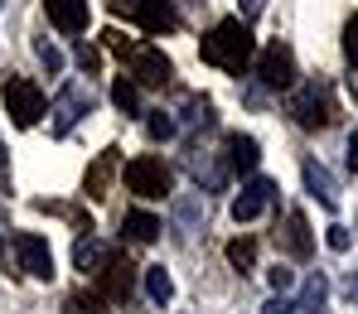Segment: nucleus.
<instances>
[{"label":"nucleus","mask_w":358,"mask_h":314,"mask_svg":"<svg viewBox=\"0 0 358 314\" xmlns=\"http://www.w3.org/2000/svg\"><path fill=\"white\" fill-rule=\"evenodd\" d=\"M199 54H203V63H213V68H223V73H247L252 59H257V39H252L247 20H218V24L203 34Z\"/></svg>","instance_id":"f257e3e1"},{"label":"nucleus","mask_w":358,"mask_h":314,"mask_svg":"<svg viewBox=\"0 0 358 314\" xmlns=\"http://www.w3.org/2000/svg\"><path fill=\"white\" fill-rule=\"evenodd\" d=\"M126 188H131V193H141V198H165V193L175 188V174H170V165H165V160L141 155V160H131V165H126Z\"/></svg>","instance_id":"f03ea898"},{"label":"nucleus","mask_w":358,"mask_h":314,"mask_svg":"<svg viewBox=\"0 0 358 314\" xmlns=\"http://www.w3.org/2000/svg\"><path fill=\"white\" fill-rule=\"evenodd\" d=\"M44 92H39V82H29V77H10L5 82V112H10V121L20 126V130H29V126L44 117Z\"/></svg>","instance_id":"7ed1b4c3"},{"label":"nucleus","mask_w":358,"mask_h":314,"mask_svg":"<svg viewBox=\"0 0 358 314\" xmlns=\"http://www.w3.org/2000/svg\"><path fill=\"white\" fill-rule=\"evenodd\" d=\"M291 117H296L305 130L329 126L334 121V97H329V87H324V82H305L296 92V102H291Z\"/></svg>","instance_id":"20e7f679"},{"label":"nucleus","mask_w":358,"mask_h":314,"mask_svg":"<svg viewBox=\"0 0 358 314\" xmlns=\"http://www.w3.org/2000/svg\"><path fill=\"white\" fill-rule=\"evenodd\" d=\"M131 290H136V266H131L126 256H107V266L97 271V295H102V305H126Z\"/></svg>","instance_id":"39448f33"},{"label":"nucleus","mask_w":358,"mask_h":314,"mask_svg":"<svg viewBox=\"0 0 358 314\" xmlns=\"http://www.w3.org/2000/svg\"><path fill=\"white\" fill-rule=\"evenodd\" d=\"M126 59H131V82H136V87H165V82L175 77V63L165 59L160 49H145V44H136Z\"/></svg>","instance_id":"423d86ee"},{"label":"nucleus","mask_w":358,"mask_h":314,"mask_svg":"<svg viewBox=\"0 0 358 314\" xmlns=\"http://www.w3.org/2000/svg\"><path fill=\"white\" fill-rule=\"evenodd\" d=\"M257 77L266 82V87H296V54H291V44H266L262 49V59H257Z\"/></svg>","instance_id":"0eeeda50"},{"label":"nucleus","mask_w":358,"mask_h":314,"mask_svg":"<svg viewBox=\"0 0 358 314\" xmlns=\"http://www.w3.org/2000/svg\"><path fill=\"white\" fill-rule=\"evenodd\" d=\"M49 112H54V135H68L73 126H78L83 117H87V112H92V87H87V82H73V87L63 92L59 102L49 107Z\"/></svg>","instance_id":"6e6552de"},{"label":"nucleus","mask_w":358,"mask_h":314,"mask_svg":"<svg viewBox=\"0 0 358 314\" xmlns=\"http://www.w3.org/2000/svg\"><path fill=\"white\" fill-rule=\"evenodd\" d=\"M10 242H15V256H20V271H29V276H39V281L54 276V251H49V242H44L39 232H15Z\"/></svg>","instance_id":"1a4fd4ad"},{"label":"nucleus","mask_w":358,"mask_h":314,"mask_svg":"<svg viewBox=\"0 0 358 314\" xmlns=\"http://www.w3.org/2000/svg\"><path fill=\"white\" fill-rule=\"evenodd\" d=\"M145 34H175L179 29V10L175 0H136V15H131Z\"/></svg>","instance_id":"9d476101"},{"label":"nucleus","mask_w":358,"mask_h":314,"mask_svg":"<svg viewBox=\"0 0 358 314\" xmlns=\"http://www.w3.org/2000/svg\"><path fill=\"white\" fill-rule=\"evenodd\" d=\"M271 198H276V184H271V179H262V174H257V179H247V184H242V193L233 198V218H238V223L262 218Z\"/></svg>","instance_id":"9b49d317"},{"label":"nucleus","mask_w":358,"mask_h":314,"mask_svg":"<svg viewBox=\"0 0 358 314\" xmlns=\"http://www.w3.org/2000/svg\"><path fill=\"white\" fill-rule=\"evenodd\" d=\"M49 10V24L63 34H83L87 29V0H44Z\"/></svg>","instance_id":"f8f14e48"},{"label":"nucleus","mask_w":358,"mask_h":314,"mask_svg":"<svg viewBox=\"0 0 358 314\" xmlns=\"http://www.w3.org/2000/svg\"><path fill=\"white\" fill-rule=\"evenodd\" d=\"M281 247L291 251L296 261H305V256L315 251V237H310V223H305V213H286V232H281Z\"/></svg>","instance_id":"ddd939ff"},{"label":"nucleus","mask_w":358,"mask_h":314,"mask_svg":"<svg viewBox=\"0 0 358 314\" xmlns=\"http://www.w3.org/2000/svg\"><path fill=\"white\" fill-rule=\"evenodd\" d=\"M305 188L324 203V208H339V188H334V174L324 170V165H315V160H305Z\"/></svg>","instance_id":"4468645a"},{"label":"nucleus","mask_w":358,"mask_h":314,"mask_svg":"<svg viewBox=\"0 0 358 314\" xmlns=\"http://www.w3.org/2000/svg\"><path fill=\"white\" fill-rule=\"evenodd\" d=\"M257 160H262L257 135H228V165H233V170L252 174V170H257Z\"/></svg>","instance_id":"2eb2a0df"},{"label":"nucleus","mask_w":358,"mask_h":314,"mask_svg":"<svg viewBox=\"0 0 358 314\" xmlns=\"http://www.w3.org/2000/svg\"><path fill=\"white\" fill-rule=\"evenodd\" d=\"M112 174H117V150H102L97 160H92V170H87V198H102L107 184H112Z\"/></svg>","instance_id":"dca6fc26"},{"label":"nucleus","mask_w":358,"mask_h":314,"mask_svg":"<svg viewBox=\"0 0 358 314\" xmlns=\"http://www.w3.org/2000/svg\"><path fill=\"white\" fill-rule=\"evenodd\" d=\"M121 232H126L131 242H155V237H160V218L145 213V208H136V213L121 218Z\"/></svg>","instance_id":"f3484780"},{"label":"nucleus","mask_w":358,"mask_h":314,"mask_svg":"<svg viewBox=\"0 0 358 314\" xmlns=\"http://www.w3.org/2000/svg\"><path fill=\"white\" fill-rule=\"evenodd\" d=\"M107 256H112V251H107L102 242H97V237H92V232H87V237H78V247H73V266L97 276V271L107 266Z\"/></svg>","instance_id":"a211bd4d"},{"label":"nucleus","mask_w":358,"mask_h":314,"mask_svg":"<svg viewBox=\"0 0 358 314\" xmlns=\"http://www.w3.org/2000/svg\"><path fill=\"white\" fill-rule=\"evenodd\" d=\"M145 290H150V300H155V305H170L175 281L165 276V266H150V271H145Z\"/></svg>","instance_id":"6ab92c4d"},{"label":"nucleus","mask_w":358,"mask_h":314,"mask_svg":"<svg viewBox=\"0 0 358 314\" xmlns=\"http://www.w3.org/2000/svg\"><path fill=\"white\" fill-rule=\"evenodd\" d=\"M112 102H117V112L136 117V107H141V87H136L131 77H117V82H112Z\"/></svg>","instance_id":"aec40b11"},{"label":"nucleus","mask_w":358,"mask_h":314,"mask_svg":"<svg viewBox=\"0 0 358 314\" xmlns=\"http://www.w3.org/2000/svg\"><path fill=\"white\" fill-rule=\"evenodd\" d=\"M145 135L150 140H170L175 135V112H145Z\"/></svg>","instance_id":"412c9836"},{"label":"nucleus","mask_w":358,"mask_h":314,"mask_svg":"<svg viewBox=\"0 0 358 314\" xmlns=\"http://www.w3.org/2000/svg\"><path fill=\"white\" fill-rule=\"evenodd\" d=\"M63 310H68V314H107V310H102V295H83V290H78V295H68V300H63Z\"/></svg>","instance_id":"4be33fe9"},{"label":"nucleus","mask_w":358,"mask_h":314,"mask_svg":"<svg viewBox=\"0 0 358 314\" xmlns=\"http://www.w3.org/2000/svg\"><path fill=\"white\" fill-rule=\"evenodd\" d=\"M228 261H233L238 271H247V266L257 261V242H247V237H238V242H228Z\"/></svg>","instance_id":"5701e85b"},{"label":"nucleus","mask_w":358,"mask_h":314,"mask_svg":"<svg viewBox=\"0 0 358 314\" xmlns=\"http://www.w3.org/2000/svg\"><path fill=\"white\" fill-rule=\"evenodd\" d=\"M324 300H329V285H324L320 276H310V285H305V310L320 314V310H324Z\"/></svg>","instance_id":"b1692460"},{"label":"nucleus","mask_w":358,"mask_h":314,"mask_svg":"<svg viewBox=\"0 0 358 314\" xmlns=\"http://www.w3.org/2000/svg\"><path fill=\"white\" fill-rule=\"evenodd\" d=\"M34 54H39V63H44L49 73H63V54L49 44V39H39V44H34Z\"/></svg>","instance_id":"393cba45"},{"label":"nucleus","mask_w":358,"mask_h":314,"mask_svg":"<svg viewBox=\"0 0 358 314\" xmlns=\"http://www.w3.org/2000/svg\"><path fill=\"white\" fill-rule=\"evenodd\" d=\"M344 59L358 68V15L349 20V24H344Z\"/></svg>","instance_id":"a878e982"},{"label":"nucleus","mask_w":358,"mask_h":314,"mask_svg":"<svg viewBox=\"0 0 358 314\" xmlns=\"http://www.w3.org/2000/svg\"><path fill=\"white\" fill-rule=\"evenodd\" d=\"M266 281H271V290H276V295H286V290L296 285V271H286V266H276V271H271Z\"/></svg>","instance_id":"bb28decb"},{"label":"nucleus","mask_w":358,"mask_h":314,"mask_svg":"<svg viewBox=\"0 0 358 314\" xmlns=\"http://www.w3.org/2000/svg\"><path fill=\"white\" fill-rule=\"evenodd\" d=\"M324 242H329L334 251H349V247H354V237H349V227H329V232H324Z\"/></svg>","instance_id":"cd10ccee"},{"label":"nucleus","mask_w":358,"mask_h":314,"mask_svg":"<svg viewBox=\"0 0 358 314\" xmlns=\"http://www.w3.org/2000/svg\"><path fill=\"white\" fill-rule=\"evenodd\" d=\"M78 63H83L87 73H97V63H102V54H97V49H92V44L83 39V44H78Z\"/></svg>","instance_id":"c85d7f7f"},{"label":"nucleus","mask_w":358,"mask_h":314,"mask_svg":"<svg viewBox=\"0 0 358 314\" xmlns=\"http://www.w3.org/2000/svg\"><path fill=\"white\" fill-rule=\"evenodd\" d=\"M102 39H107V49H112V54H131V49H136V44H131V39H121L117 29H107V34H102Z\"/></svg>","instance_id":"c756f323"},{"label":"nucleus","mask_w":358,"mask_h":314,"mask_svg":"<svg viewBox=\"0 0 358 314\" xmlns=\"http://www.w3.org/2000/svg\"><path fill=\"white\" fill-rule=\"evenodd\" d=\"M262 5H266V0H238V20H257V15H262Z\"/></svg>","instance_id":"7c9ffc66"},{"label":"nucleus","mask_w":358,"mask_h":314,"mask_svg":"<svg viewBox=\"0 0 358 314\" xmlns=\"http://www.w3.org/2000/svg\"><path fill=\"white\" fill-rule=\"evenodd\" d=\"M112 15H136V0H107Z\"/></svg>","instance_id":"2f4dec72"},{"label":"nucleus","mask_w":358,"mask_h":314,"mask_svg":"<svg viewBox=\"0 0 358 314\" xmlns=\"http://www.w3.org/2000/svg\"><path fill=\"white\" fill-rule=\"evenodd\" d=\"M262 314H291V305H286V295H281V300H271V305H262Z\"/></svg>","instance_id":"473e14b6"},{"label":"nucleus","mask_w":358,"mask_h":314,"mask_svg":"<svg viewBox=\"0 0 358 314\" xmlns=\"http://www.w3.org/2000/svg\"><path fill=\"white\" fill-rule=\"evenodd\" d=\"M349 170H354V174H358V130H354V135H349Z\"/></svg>","instance_id":"72a5a7b5"},{"label":"nucleus","mask_w":358,"mask_h":314,"mask_svg":"<svg viewBox=\"0 0 358 314\" xmlns=\"http://www.w3.org/2000/svg\"><path fill=\"white\" fill-rule=\"evenodd\" d=\"M0 188H10V160H5V145H0Z\"/></svg>","instance_id":"f704fd0d"},{"label":"nucleus","mask_w":358,"mask_h":314,"mask_svg":"<svg viewBox=\"0 0 358 314\" xmlns=\"http://www.w3.org/2000/svg\"><path fill=\"white\" fill-rule=\"evenodd\" d=\"M0 237H5V213H0Z\"/></svg>","instance_id":"c9c22d12"},{"label":"nucleus","mask_w":358,"mask_h":314,"mask_svg":"<svg viewBox=\"0 0 358 314\" xmlns=\"http://www.w3.org/2000/svg\"><path fill=\"white\" fill-rule=\"evenodd\" d=\"M179 5H194V0H179Z\"/></svg>","instance_id":"e433bc0d"}]
</instances>
